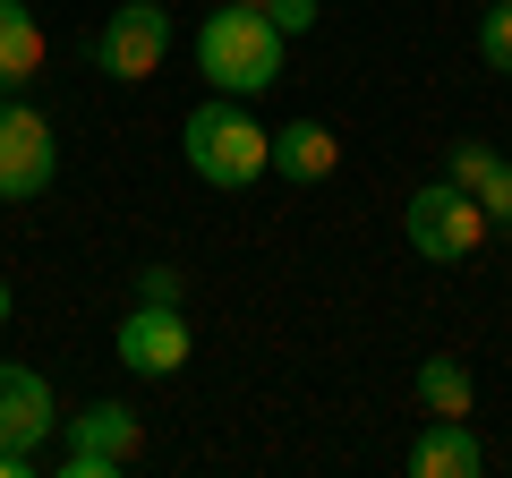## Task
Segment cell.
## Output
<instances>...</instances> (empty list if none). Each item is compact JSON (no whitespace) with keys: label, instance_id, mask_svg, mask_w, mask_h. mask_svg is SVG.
<instances>
[{"label":"cell","instance_id":"cell-16","mask_svg":"<svg viewBox=\"0 0 512 478\" xmlns=\"http://www.w3.org/2000/svg\"><path fill=\"white\" fill-rule=\"evenodd\" d=\"M60 478H120V461H111V453H86V444H69V453H60Z\"/></svg>","mask_w":512,"mask_h":478},{"label":"cell","instance_id":"cell-11","mask_svg":"<svg viewBox=\"0 0 512 478\" xmlns=\"http://www.w3.org/2000/svg\"><path fill=\"white\" fill-rule=\"evenodd\" d=\"M43 69V26L26 0H0V94H26Z\"/></svg>","mask_w":512,"mask_h":478},{"label":"cell","instance_id":"cell-19","mask_svg":"<svg viewBox=\"0 0 512 478\" xmlns=\"http://www.w3.org/2000/svg\"><path fill=\"white\" fill-rule=\"evenodd\" d=\"M9 316H18V291H9V282H0V325H9Z\"/></svg>","mask_w":512,"mask_h":478},{"label":"cell","instance_id":"cell-17","mask_svg":"<svg viewBox=\"0 0 512 478\" xmlns=\"http://www.w3.org/2000/svg\"><path fill=\"white\" fill-rule=\"evenodd\" d=\"M265 18H274L282 35H308V26H316V0H265Z\"/></svg>","mask_w":512,"mask_h":478},{"label":"cell","instance_id":"cell-1","mask_svg":"<svg viewBox=\"0 0 512 478\" xmlns=\"http://www.w3.org/2000/svg\"><path fill=\"white\" fill-rule=\"evenodd\" d=\"M282 60H291V35H282L265 9H248V0H231V9H214V18L197 26V69L214 94H265L282 86Z\"/></svg>","mask_w":512,"mask_h":478},{"label":"cell","instance_id":"cell-4","mask_svg":"<svg viewBox=\"0 0 512 478\" xmlns=\"http://www.w3.org/2000/svg\"><path fill=\"white\" fill-rule=\"evenodd\" d=\"M60 180V137L26 94H0V205H35Z\"/></svg>","mask_w":512,"mask_h":478},{"label":"cell","instance_id":"cell-14","mask_svg":"<svg viewBox=\"0 0 512 478\" xmlns=\"http://www.w3.org/2000/svg\"><path fill=\"white\" fill-rule=\"evenodd\" d=\"M478 60H487L495 77H512V0H495L487 18H478Z\"/></svg>","mask_w":512,"mask_h":478},{"label":"cell","instance_id":"cell-9","mask_svg":"<svg viewBox=\"0 0 512 478\" xmlns=\"http://www.w3.org/2000/svg\"><path fill=\"white\" fill-rule=\"evenodd\" d=\"M487 470V444L470 436V419H427L410 436V478H478Z\"/></svg>","mask_w":512,"mask_h":478},{"label":"cell","instance_id":"cell-13","mask_svg":"<svg viewBox=\"0 0 512 478\" xmlns=\"http://www.w3.org/2000/svg\"><path fill=\"white\" fill-rule=\"evenodd\" d=\"M410 393H419L427 419H470V410H478V385H470V368H461V359H419Z\"/></svg>","mask_w":512,"mask_h":478},{"label":"cell","instance_id":"cell-12","mask_svg":"<svg viewBox=\"0 0 512 478\" xmlns=\"http://www.w3.org/2000/svg\"><path fill=\"white\" fill-rule=\"evenodd\" d=\"M60 427H69V444H86V453H111V461H128V453H137V436H146L128 402H86L77 419H60Z\"/></svg>","mask_w":512,"mask_h":478},{"label":"cell","instance_id":"cell-5","mask_svg":"<svg viewBox=\"0 0 512 478\" xmlns=\"http://www.w3.org/2000/svg\"><path fill=\"white\" fill-rule=\"evenodd\" d=\"M163 52H171V9L163 0H120L103 18V35H94V77L146 86V77L163 69Z\"/></svg>","mask_w":512,"mask_h":478},{"label":"cell","instance_id":"cell-18","mask_svg":"<svg viewBox=\"0 0 512 478\" xmlns=\"http://www.w3.org/2000/svg\"><path fill=\"white\" fill-rule=\"evenodd\" d=\"M35 470V453H0V478H26Z\"/></svg>","mask_w":512,"mask_h":478},{"label":"cell","instance_id":"cell-3","mask_svg":"<svg viewBox=\"0 0 512 478\" xmlns=\"http://www.w3.org/2000/svg\"><path fill=\"white\" fill-rule=\"evenodd\" d=\"M402 239L419 248L427 265H461V257H478L487 248V214H478V197L470 188H453V180H427L419 197L402 205Z\"/></svg>","mask_w":512,"mask_h":478},{"label":"cell","instance_id":"cell-10","mask_svg":"<svg viewBox=\"0 0 512 478\" xmlns=\"http://www.w3.org/2000/svg\"><path fill=\"white\" fill-rule=\"evenodd\" d=\"M333 163H342V146H333L325 120H291V129H274V180L316 188V180H333Z\"/></svg>","mask_w":512,"mask_h":478},{"label":"cell","instance_id":"cell-2","mask_svg":"<svg viewBox=\"0 0 512 478\" xmlns=\"http://www.w3.org/2000/svg\"><path fill=\"white\" fill-rule=\"evenodd\" d=\"M180 154L205 188H248V180L274 171V129H256L239 94H205L180 120Z\"/></svg>","mask_w":512,"mask_h":478},{"label":"cell","instance_id":"cell-20","mask_svg":"<svg viewBox=\"0 0 512 478\" xmlns=\"http://www.w3.org/2000/svg\"><path fill=\"white\" fill-rule=\"evenodd\" d=\"M248 9H265V0H248Z\"/></svg>","mask_w":512,"mask_h":478},{"label":"cell","instance_id":"cell-7","mask_svg":"<svg viewBox=\"0 0 512 478\" xmlns=\"http://www.w3.org/2000/svg\"><path fill=\"white\" fill-rule=\"evenodd\" d=\"M52 427H60L52 385L35 368H18V359H0V453H35Z\"/></svg>","mask_w":512,"mask_h":478},{"label":"cell","instance_id":"cell-15","mask_svg":"<svg viewBox=\"0 0 512 478\" xmlns=\"http://www.w3.org/2000/svg\"><path fill=\"white\" fill-rule=\"evenodd\" d=\"M137 299H154V308H180V265H146V274H137Z\"/></svg>","mask_w":512,"mask_h":478},{"label":"cell","instance_id":"cell-8","mask_svg":"<svg viewBox=\"0 0 512 478\" xmlns=\"http://www.w3.org/2000/svg\"><path fill=\"white\" fill-rule=\"evenodd\" d=\"M444 180L478 197V214H487L495 239H512V154H495V146H478V137H461L453 163H444Z\"/></svg>","mask_w":512,"mask_h":478},{"label":"cell","instance_id":"cell-6","mask_svg":"<svg viewBox=\"0 0 512 478\" xmlns=\"http://www.w3.org/2000/svg\"><path fill=\"white\" fill-rule=\"evenodd\" d=\"M120 368L128 376H180L188 368V308L137 299V308L120 316Z\"/></svg>","mask_w":512,"mask_h":478}]
</instances>
